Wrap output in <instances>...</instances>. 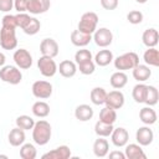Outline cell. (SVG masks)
Segmentation results:
<instances>
[{
    "label": "cell",
    "instance_id": "1",
    "mask_svg": "<svg viewBox=\"0 0 159 159\" xmlns=\"http://www.w3.org/2000/svg\"><path fill=\"white\" fill-rule=\"evenodd\" d=\"M51 124L47 120L40 119L35 122V125L32 128V139L37 145H46L51 139Z\"/></svg>",
    "mask_w": 159,
    "mask_h": 159
},
{
    "label": "cell",
    "instance_id": "2",
    "mask_svg": "<svg viewBox=\"0 0 159 159\" xmlns=\"http://www.w3.org/2000/svg\"><path fill=\"white\" fill-rule=\"evenodd\" d=\"M113 63L116 70L118 71H127L134 68L139 63V56L135 52H125L116 58H113Z\"/></svg>",
    "mask_w": 159,
    "mask_h": 159
},
{
    "label": "cell",
    "instance_id": "3",
    "mask_svg": "<svg viewBox=\"0 0 159 159\" xmlns=\"http://www.w3.org/2000/svg\"><path fill=\"white\" fill-rule=\"evenodd\" d=\"M0 80L5 83L19 84L22 81V73L17 66H2L0 70Z\"/></svg>",
    "mask_w": 159,
    "mask_h": 159
},
{
    "label": "cell",
    "instance_id": "4",
    "mask_svg": "<svg viewBox=\"0 0 159 159\" xmlns=\"http://www.w3.org/2000/svg\"><path fill=\"white\" fill-rule=\"evenodd\" d=\"M97 24H98V15L93 11H87L81 16L78 21V30L92 35L97 30Z\"/></svg>",
    "mask_w": 159,
    "mask_h": 159
},
{
    "label": "cell",
    "instance_id": "5",
    "mask_svg": "<svg viewBox=\"0 0 159 159\" xmlns=\"http://www.w3.org/2000/svg\"><path fill=\"white\" fill-rule=\"evenodd\" d=\"M0 46L4 50H14L17 46L16 29L1 26L0 30Z\"/></svg>",
    "mask_w": 159,
    "mask_h": 159
},
{
    "label": "cell",
    "instance_id": "6",
    "mask_svg": "<svg viewBox=\"0 0 159 159\" xmlns=\"http://www.w3.org/2000/svg\"><path fill=\"white\" fill-rule=\"evenodd\" d=\"M37 68L40 70V73L45 77H52L57 72V65L55 60L48 56H41L37 60Z\"/></svg>",
    "mask_w": 159,
    "mask_h": 159
},
{
    "label": "cell",
    "instance_id": "7",
    "mask_svg": "<svg viewBox=\"0 0 159 159\" xmlns=\"http://www.w3.org/2000/svg\"><path fill=\"white\" fill-rule=\"evenodd\" d=\"M32 94L39 99L50 98L52 94V84L48 81H35L31 87Z\"/></svg>",
    "mask_w": 159,
    "mask_h": 159
},
{
    "label": "cell",
    "instance_id": "8",
    "mask_svg": "<svg viewBox=\"0 0 159 159\" xmlns=\"http://www.w3.org/2000/svg\"><path fill=\"white\" fill-rule=\"evenodd\" d=\"M92 35H93L92 39L94 40V43L99 47H103V48L108 47L113 42V34L107 27H99Z\"/></svg>",
    "mask_w": 159,
    "mask_h": 159
},
{
    "label": "cell",
    "instance_id": "9",
    "mask_svg": "<svg viewBox=\"0 0 159 159\" xmlns=\"http://www.w3.org/2000/svg\"><path fill=\"white\" fill-rule=\"evenodd\" d=\"M14 62L21 70H27L32 66V56L26 48H19L14 52Z\"/></svg>",
    "mask_w": 159,
    "mask_h": 159
},
{
    "label": "cell",
    "instance_id": "10",
    "mask_svg": "<svg viewBox=\"0 0 159 159\" xmlns=\"http://www.w3.org/2000/svg\"><path fill=\"white\" fill-rule=\"evenodd\" d=\"M124 94L118 91V89H114V91H111V92H107V96H106V101H104V104L113 108V109H120L123 106H124Z\"/></svg>",
    "mask_w": 159,
    "mask_h": 159
},
{
    "label": "cell",
    "instance_id": "11",
    "mask_svg": "<svg viewBox=\"0 0 159 159\" xmlns=\"http://www.w3.org/2000/svg\"><path fill=\"white\" fill-rule=\"evenodd\" d=\"M58 43L51 37L43 39L40 43V52L42 53V56H48L53 58L58 55Z\"/></svg>",
    "mask_w": 159,
    "mask_h": 159
},
{
    "label": "cell",
    "instance_id": "12",
    "mask_svg": "<svg viewBox=\"0 0 159 159\" xmlns=\"http://www.w3.org/2000/svg\"><path fill=\"white\" fill-rule=\"evenodd\" d=\"M109 137H111V140H112L113 145H116L118 148L124 147L128 143V140H129V133L123 127L113 128V130H112V133H111Z\"/></svg>",
    "mask_w": 159,
    "mask_h": 159
},
{
    "label": "cell",
    "instance_id": "13",
    "mask_svg": "<svg viewBox=\"0 0 159 159\" xmlns=\"http://www.w3.org/2000/svg\"><path fill=\"white\" fill-rule=\"evenodd\" d=\"M135 139H137V142H138L139 145L147 147V145H149V144L153 143L154 133L149 128V125H144V127L138 128V130L135 133Z\"/></svg>",
    "mask_w": 159,
    "mask_h": 159
},
{
    "label": "cell",
    "instance_id": "14",
    "mask_svg": "<svg viewBox=\"0 0 159 159\" xmlns=\"http://www.w3.org/2000/svg\"><path fill=\"white\" fill-rule=\"evenodd\" d=\"M51 6L50 0H29L27 11L32 15H39L46 12Z\"/></svg>",
    "mask_w": 159,
    "mask_h": 159
},
{
    "label": "cell",
    "instance_id": "15",
    "mask_svg": "<svg viewBox=\"0 0 159 159\" xmlns=\"http://www.w3.org/2000/svg\"><path fill=\"white\" fill-rule=\"evenodd\" d=\"M57 71L60 72V75L65 78H71L76 75L77 72V65L76 62L71 61V60H63L62 62H60V65L57 66Z\"/></svg>",
    "mask_w": 159,
    "mask_h": 159
},
{
    "label": "cell",
    "instance_id": "16",
    "mask_svg": "<svg viewBox=\"0 0 159 159\" xmlns=\"http://www.w3.org/2000/svg\"><path fill=\"white\" fill-rule=\"evenodd\" d=\"M124 155L127 159H145L147 155L144 153V150L142 149V145L135 144V143H130V144H125L124 145Z\"/></svg>",
    "mask_w": 159,
    "mask_h": 159
},
{
    "label": "cell",
    "instance_id": "17",
    "mask_svg": "<svg viewBox=\"0 0 159 159\" xmlns=\"http://www.w3.org/2000/svg\"><path fill=\"white\" fill-rule=\"evenodd\" d=\"M91 41H92V35L86 34L83 31H80L78 29L77 30H73L71 32V42L75 46H77V47H84Z\"/></svg>",
    "mask_w": 159,
    "mask_h": 159
},
{
    "label": "cell",
    "instance_id": "18",
    "mask_svg": "<svg viewBox=\"0 0 159 159\" xmlns=\"http://www.w3.org/2000/svg\"><path fill=\"white\" fill-rule=\"evenodd\" d=\"M71 157V149L67 145H60L51 152L42 155V159H68Z\"/></svg>",
    "mask_w": 159,
    "mask_h": 159
},
{
    "label": "cell",
    "instance_id": "19",
    "mask_svg": "<svg viewBox=\"0 0 159 159\" xmlns=\"http://www.w3.org/2000/svg\"><path fill=\"white\" fill-rule=\"evenodd\" d=\"M139 119L145 125H152V124H154L157 122L158 116H157V112L150 106H147V107H143L139 111Z\"/></svg>",
    "mask_w": 159,
    "mask_h": 159
},
{
    "label": "cell",
    "instance_id": "20",
    "mask_svg": "<svg viewBox=\"0 0 159 159\" xmlns=\"http://www.w3.org/2000/svg\"><path fill=\"white\" fill-rule=\"evenodd\" d=\"M7 139H9V143L12 147H20L21 144L25 143V139H26L25 130L19 128V127H15L10 130V133L7 135Z\"/></svg>",
    "mask_w": 159,
    "mask_h": 159
},
{
    "label": "cell",
    "instance_id": "21",
    "mask_svg": "<svg viewBox=\"0 0 159 159\" xmlns=\"http://www.w3.org/2000/svg\"><path fill=\"white\" fill-rule=\"evenodd\" d=\"M132 75H133V77H134L135 81H138V82H145L152 76V71H150V68L147 65L138 63L134 68H132Z\"/></svg>",
    "mask_w": 159,
    "mask_h": 159
},
{
    "label": "cell",
    "instance_id": "22",
    "mask_svg": "<svg viewBox=\"0 0 159 159\" xmlns=\"http://www.w3.org/2000/svg\"><path fill=\"white\" fill-rule=\"evenodd\" d=\"M109 152V143L107 139H104L103 137H98V139L94 140L93 143V153L96 157L98 158H104L106 155H108Z\"/></svg>",
    "mask_w": 159,
    "mask_h": 159
},
{
    "label": "cell",
    "instance_id": "23",
    "mask_svg": "<svg viewBox=\"0 0 159 159\" xmlns=\"http://www.w3.org/2000/svg\"><path fill=\"white\" fill-rule=\"evenodd\" d=\"M158 40H159V34L158 30L154 27L147 29L142 35V41L147 47H155L158 45Z\"/></svg>",
    "mask_w": 159,
    "mask_h": 159
},
{
    "label": "cell",
    "instance_id": "24",
    "mask_svg": "<svg viewBox=\"0 0 159 159\" xmlns=\"http://www.w3.org/2000/svg\"><path fill=\"white\" fill-rule=\"evenodd\" d=\"M93 114H94L93 108L88 104H80L75 109V117H76V119L81 120V122H87V120L92 119Z\"/></svg>",
    "mask_w": 159,
    "mask_h": 159
},
{
    "label": "cell",
    "instance_id": "25",
    "mask_svg": "<svg viewBox=\"0 0 159 159\" xmlns=\"http://www.w3.org/2000/svg\"><path fill=\"white\" fill-rule=\"evenodd\" d=\"M113 61V53L111 50H99L94 56V63L99 67H106Z\"/></svg>",
    "mask_w": 159,
    "mask_h": 159
},
{
    "label": "cell",
    "instance_id": "26",
    "mask_svg": "<svg viewBox=\"0 0 159 159\" xmlns=\"http://www.w3.org/2000/svg\"><path fill=\"white\" fill-rule=\"evenodd\" d=\"M127 82H128V76L124 73V71H117V72H114V73L111 76V78H109L111 86H112L113 88H116V89L123 88V87L127 84Z\"/></svg>",
    "mask_w": 159,
    "mask_h": 159
},
{
    "label": "cell",
    "instance_id": "27",
    "mask_svg": "<svg viewBox=\"0 0 159 159\" xmlns=\"http://www.w3.org/2000/svg\"><path fill=\"white\" fill-rule=\"evenodd\" d=\"M31 111H32V114L35 117L46 118L50 114V106H48V103H46L43 101H37L32 104Z\"/></svg>",
    "mask_w": 159,
    "mask_h": 159
},
{
    "label": "cell",
    "instance_id": "28",
    "mask_svg": "<svg viewBox=\"0 0 159 159\" xmlns=\"http://www.w3.org/2000/svg\"><path fill=\"white\" fill-rule=\"evenodd\" d=\"M143 60L147 65L158 67L159 66V51L155 47H148L143 55Z\"/></svg>",
    "mask_w": 159,
    "mask_h": 159
},
{
    "label": "cell",
    "instance_id": "29",
    "mask_svg": "<svg viewBox=\"0 0 159 159\" xmlns=\"http://www.w3.org/2000/svg\"><path fill=\"white\" fill-rule=\"evenodd\" d=\"M147 91H148V86L144 83H138L133 87L132 89V97L137 103H144L145 97H147Z\"/></svg>",
    "mask_w": 159,
    "mask_h": 159
},
{
    "label": "cell",
    "instance_id": "30",
    "mask_svg": "<svg viewBox=\"0 0 159 159\" xmlns=\"http://www.w3.org/2000/svg\"><path fill=\"white\" fill-rule=\"evenodd\" d=\"M106 96H107V92L103 87H94L91 93H89V98H91V102L96 106H102L104 104V101H106Z\"/></svg>",
    "mask_w": 159,
    "mask_h": 159
},
{
    "label": "cell",
    "instance_id": "31",
    "mask_svg": "<svg viewBox=\"0 0 159 159\" xmlns=\"http://www.w3.org/2000/svg\"><path fill=\"white\" fill-rule=\"evenodd\" d=\"M99 120L104 122V123H108V124H114L116 120H117V112L116 109L106 106L104 108L101 109L99 112Z\"/></svg>",
    "mask_w": 159,
    "mask_h": 159
},
{
    "label": "cell",
    "instance_id": "32",
    "mask_svg": "<svg viewBox=\"0 0 159 159\" xmlns=\"http://www.w3.org/2000/svg\"><path fill=\"white\" fill-rule=\"evenodd\" d=\"M112 130H113V124H108V123H104L102 120H97L94 124V133L98 137L107 138L111 135Z\"/></svg>",
    "mask_w": 159,
    "mask_h": 159
},
{
    "label": "cell",
    "instance_id": "33",
    "mask_svg": "<svg viewBox=\"0 0 159 159\" xmlns=\"http://www.w3.org/2000/svg\"><path fill=\"white\" fill-rule=\"evenodd\" d=\"M37 155V150L34 144L24 143L20 145V157L22 159H35Z\"/></svg>",
    "mask_w": 159,
    "mask_h": 159
},
{
    "label": "cell",
    "instance_id": "34",
    "mask_svg": "<svg viewBox=\"0 0 159 159\" xmlns=\"http://www.w3.org/2000/svg\"><path fill=\"white\" fill-rule=\"evenodd\" d=\"M16 123V127L24 129V130H30L34 128L35 125V120L32 119V117L30 116H26V114H22V116H19L15 120Z\"/></svg>",
    "mask_w": 159,
    "mask_h": 159
},
{
    "label": "cell",
    "instance_id": "35",
    "mask_svg": "<svg viewBox=\"0 0 159 159\" xmlns=\"http://www.w3.org/2000/svg\"><path fill=\"white\" fill-rule=\"evenodd\" d=\"M158 99H159V92L157 89V87L154 86H148V91H147V97H145V101L144 103L147 106H155L158 103Z\"/></svg>",
    "mask_w": 159,
    "mask_h": 159
},
{
    "label": "cell",
    "instance_id": "36",
    "mask_svg": "<svg viewBox=\"0 0 159 159\" xmlns=\"http://www.w3.org/2000/svg\"><path fill=\"white\" fill-rule=\"evenodd\" d=\"M41 29V22L36 17H31L30 21L26 24V26L22 29V31L26 35H36Z\"/></svg>",
    "mask_w": 159,
    "mask_h": 159
},
{
    "label": "cell",
    "instance_id": "37",
    "mask_svg": "<svg viewBox=\"0 0 159 159\" xmlns=\"http://www.w3.org/2000/svg\"><path fill=\"white\" fill-rule=\"evenodd\" d=\"M77 70H80V72L82 75H92L96 70V63L93 62V60H89V61H86V62H82V63H78L77 65Z\"/></svg>",
    "mask_w": 159,
    "mask_h": 159
},
{
    "label": "cell",
    "instance_id": "38",
    "mask_svg": "<svg viewBox=\"0 0 159 159\" xmlns=\"http://www.w3.org/2000/svg\"><path fill=\"white\" fill-rule=\"evenodd\" d=\"M89 60H92V52L89 50H87V48L78 50L75 53V62H76V65L86 62V61H89Z\"/></svg>",
    "mask_w": 159,
    "mask_h": 159
},
{
    "label": "cell",
    "instance_id": "39",
    "mask_svg": "<svg viewBox=\"0 0 159 159\" xmlns=\"http://www.w3.org/2000/svg\"><path fill=\"white\" fill-rule=\"evenodd\" d=\"M127 20L129 24H133V25H138L143 21V14L139 11V10H132L127 14Z\"/></svg>",
    "mask_w": 159,
    "mask_h": 159
},
{
    "label": "cell",
    "instance_id": "40",
    "mask_svg": "<svg viewBox=\"0 0 159 159\" xmlns=\"http://www.w3.org/2000/svg\"><path fill=\"white\" fill-rule=\"evenodd\" d=\"M1 26H6V27H14L16 29L17 27V22H16V17L15 15H11V14H7L2 17L1 20Z\"/></svg>",
    "mask_w": 159,
    "mask_h": 159
},
{
    "label": "cell",
    "instance_id": "41",
    "mask_svg": "<svg viewBox=\"0 0 159 159\" xmlns=\"http://www.w3.org/2000/svg\"><path fill=\"white\" fill-rule=\"evenodd\" d=\"M15 17H16V22H17V27H20L21 30L26 26V24L30 21V19H31V16L30 15H27L26 12H19L17 15H15Z\"/></svg>",
    "mask_w": 159,
    "mask_h": 159
},
{
    "label": "cell",
    "instance_id": "42",
    "mask_svg": "<svg viewBox=\"0 0 159 159\" xmlns=\"http://www.w3.org/2000/svg\"><path fill=\"white\" fill-rule=\"evenodd\" d=\"M29 0H14V7L17 12H25L27 11Z\"/></svg>",
    "mask_w": 159,
    "mask_h": 159
},
{
    "label": "cell",
    "instance_id": "43",
    "mask_svg": "<svg viewBox=\"0 0 159 159\" xmlns=\"http://www.w3.org/2000/svg\"><path fill=\"white\" fill-rule=\"evenodd\" d=\"M101 5L106 10H114L118 6V0H101Z\"/></svg>",
    "mask_w": 159,
    "mask_h": 159
},
{
    "label": "cell",
    "instance_id": "44",
    "mask_svg": "<svg viewBox=\"0 0 159 159\" xmlns=\"http://www.w3.org/2000/svg\"><path fill=\"white\" fill-rule=\"evenodd\" d=\"M14 7V0H0V11L9 12Z\"/></svg>",
    "mask_w": 159,
    "mask_h": 159
},
{
    "label": "cell",
    "instance_id": "45",
    "mask_svg": "<svg viewBox=\"0 0 159 159\" xmlns=\"http://www.w3.org/2000/svg\"><path fill=\"white\" fill-rule=\"evenodd\" d=\"M109 158L111 159H125V155H124V153H122L119 150H113L109 153Z\"/></svg>",
    "mask_w": 159,
    "mask_h": 159
},
{
    "label": "cell",
    "instance_id": "46",
    "mask_svg": "<svg viewBox=\"0 0 159 159\" xmlns=\"http://www.w3.org/2000/svg\"><path fill=\"white\" fill-rule=\"evenodd\" d=\"M5 61H6V57L2 52H0V67H2L5 65Z\"/></svg>",
    "mask_w": 159,
    "mask_h": 159
},
{
    "label": "cell",
    "instance_id": "47",
    "mask_svg": "<svg viewBox=\"0 0 159 159\" xmlns=\"http://www.w3.org/2000/svg\"><path fill=\"white\" fill-rule=\"evenodd\" d=\"M135 1H137V2H139V4H145L148 0H135Z\"/></svg>",
    "mask_w": 159,
    "mask_h": 159
},
{
    "label": "cell",
    "instance_id": "48",
    "mask_svg": "<svg viewBox=\"0 0 159 159\" xmlns=\"http://www.w3.org/2000/svg\"><path fill=\"white\" fill-rule=\"evenodd\" d=\"M0 158H7V155H0Z\"/></svg>",
    "mask_w": 159,
    "mask_h": 159
}]
</instances>
